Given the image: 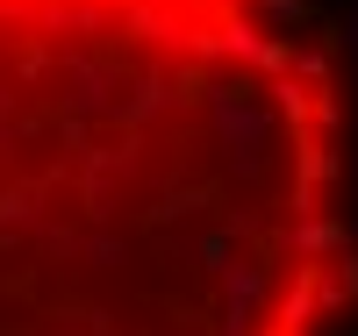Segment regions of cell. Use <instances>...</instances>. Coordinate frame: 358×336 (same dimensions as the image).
Here are the masks:
<instances>
[{
	"instance_id": "6da1fadb",
	"label": "cell",
	"mask_w": 358,
	"mask_h": 336,
	"mask_svg": "<svg viewBox=\"0 0 358 336\" xmlns=\"http://www.w3.org/2000/svg\"><path fill=\"white\" fill-rule=\"evenodd\" d=\"M0 336H358L337 22L0 0Z\"/></svg>"
}]
</instances>
